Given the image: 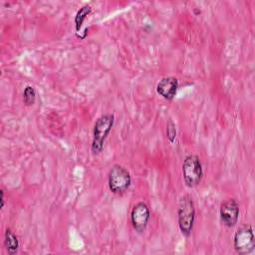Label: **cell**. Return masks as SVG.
I'll use <instances>...</instances> for the list:
<instances>
[{"label": "cell", "instance_id": "3957f363", "mask_svg": "<svg viewBox=\"0 0 255 255\" xmlns=\"http://www.w3.org/2000/svg\"><path fill=\"white\" fill-rule=\"evenodd\" d=\"M131 183L129 172L120 164H114L109 171L108 184L110 190L115 194L125 193Z\"/></svg>", "mask_w": 255, "mask_h": 255}, {"label": "cell", "instance_id": "4fadbf2b", "mask_svg": "<svg viewBox=\"0 0 255 255\" xmlns=\"http://www.w3.org/2000/svg\"><path fill=\"white\" fill-rule=\"evenodd\" d=\"M4 203H5V199H4V190L1 189V209L4 207Z\"/></svg>", "mask_w": 255, "mask_h": 255}, {"label": "cell", "instance_id": "30bf717a", "mask_svg": "<svg viewBox=\"0 0 255 255\" xmlns=\"http://www.w3.org/2000/svg\"><path fill=\"white\" fill-rule=\"evenodd\" d=\"M91 11H92V8H91L90 6H88V5H86V6H83V7L77 12V15H76V17H75V23H76V29H77V31L80 30V28H81V26H82L84 20H85L86 17L91 13Z\"/></svg>", "mask_w": 255, "mask_h": 255}, {"label": "cell", "instance_id": "7a4b0ae2", "mask_svg": "<svg viewBox=\"0 0 255 255\" xmlns=\"http://www.w3.org/2000/svg\"><path fill=\"white\" fill-rule=\"evenodd\" d=\"M114 115L106 114L100 117L95 123L92 142V151L94 154H99L103 150L104 142L114 126Z\"/></svg>", "mask_w": 255, "mask_h": 255}, {"label": "cell", "instance_id": "8992f818", "mask_svg": "<svg viewBox=\"0 0 255 255\" xmlns=\"http://www.w3.org/2000/svg\"><path fill=\"white\" fill-rule=\"evenodd\" d=\"M150 212L144 202H137L131 209L130 212V221L132 227L138 233H141L145 230L147 223L149 221Z\"/></svg>", "mask_w": 255, "mask_h": 255}, {"label": "cell", "instance_id": "ba28073f", "mask_svg": "<svg viewBox=\"0 0 255 255\" xmlns=\"http://www.w3.org/2000/svg\"><path fill=\"white\" fill-rule=\"evenodd\" d=\"M177 88H178V81L176 78L164 77L158 82L156 86V92L163 99L170 101L175 97Z\"/></svg>", "mask_w": 255, "mask_h": 255}, {"label": "cell", "instance_id": "6da1fadb", "mask_svg": "<svg viewBox=\"0 0 255 255\" xmlns=\"http://www.w3.org/2000/svg\"><path fill=\"white\" fill-rule=\"evenodd\" d=\"M178 226L184 236H189L195 219V208L192 198L189 195H184L180 198L177 208Z\"/></svg>", "mask_w": 255, "mask_h": 255}, {"label": "cell", "instance_id": "5b68a950", "mask_svg": "<svg viewBox=\"0 0 255 255\" xmlns=\"http://www.w3.org/2000/svg\"><path fill=\"white\" fill-rule=\"evenodd\" d=\"M233 243L237 253L242 255L252 253L255 247V239L251 225L245 224L240 226L234 234Z\"/></svg>", "mask_w": 255, "mask_h": 255}, {"label": "cell", "instance_id": "9c48e42d", "mask_svg": "<svg viewBox=\"0 0 255 255\" xmlns=\"http://www.w3.org/2000/svg\"><path fill=\"white\" fill-rule=\"evenodd\" d=\"M4 245L6 248V251L13 255L15 253H17L18 249H19V241L17 236L15 235V233L10 229L7 228L4 234Z\"/></svg>", "mask_w": 255, "mask_h": 255}, {"label": "cell", "instance_id": "277c9868", "mask_svg": "<svg viewBox=\"0 0 255 255\" xmlns=\"http://www.w3.org/2000/svg\"><path fill=\"white\" fill-rule=\"evenodd\" d=\"M183 180L186 186L192 188L199 184L202 178V166L199 157L195 154L187 155L182 163Z\"/></svg>", "mask_w": 255, "mask_h": 255}, {"label": "cell", "instance_id": "52a82bcc", "mask_svg": "<svg viewBox=\"0 0 255 255\" xmlns=\"http://www.w3.org/2000/svg\"><path fill=\"white\" fill-rule=\"evenodd\" d=\"M219 213L220 219L226 227L231 228L235 226L239 218V206L235 199L229 198L223 201L220 205Z\"/></svg>", "mask_w": 255, "mask_h": 255}, {"label": "cell", "instance_id": "7c38bea8", "mask_svg": "<svg viewBox=\"0 0 255 255\" xmlns=\"http://www.w3.org/2000/svg\"><path fill=\"white\" fill-rule=\"evenodd\" d=\"M166 136L168 140L172 143L176 137V128L175 125L171 120H168L167 125H166Z\"/></svg>", "mask_w": 255, "mask_h": 255}, {"label": "cell", "instance_id": "8fae6325", "mask_svg": "<svg viewBox=\"0 0 255 255\" xmlns=\"http://www.w3.org/2000/svg\"><path fill=\"white\" fill-rule=\"evenodd\" d=\"M36 101V91L33 87L27 86L23 93V102L26 106H32Z\"/></svg>", "mask_w": 255, "mask_h": 255}]
</instances>
